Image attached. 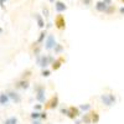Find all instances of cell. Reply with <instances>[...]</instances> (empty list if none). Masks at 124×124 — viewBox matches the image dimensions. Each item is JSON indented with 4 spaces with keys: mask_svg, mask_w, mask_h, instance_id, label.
Masks as SVG:
<instances>
[{
    "mask_svg": "<svg viewBox=\"0 0 124 124\" xmlns=\"http://www.w3.org/2000/svg\"><path fill=\"white\" fill-rule=\"evenodd\" d=\"M34 92H35V97L40 103H44L46 99V87L41 83H36L34 87Z\"/></svg>",
    "mask_w": 124,
    "mask_h": 124,
    "instance_id": "6da1fadb",
    "label": "cell"
},
{
    "mask_svg": "<svg viewBox=\"0 0 124 124\" xmlns=\"http://www.w3.org/2000/svg\"><path fill=\"white\" fill-rule=\"evenodd\" d=\"M55 60H56V58H55L54 56H51V55H40V56L37 57L36 62H37V65H39L40 67L47 68L48 65H52V63H54Z\"/></svg>",
    "mask_w": 124,
    "mask_h": 124,
    "instance_id": "7a4b0ae2",
    "label": "cell"
},
{
    "mask_svg": "<svg viewBox=\"0 0 124 124\" xmlns=\"http://www.w3.org/2000/svg\"><path fill=\"white\" fill-rule=\"evenodd\" d=\"M101 101L103 103V106H106V107L114 106L116 102H117L114 93H103V94L101 96Z\"/></svg>",
    "mask_w": 124,
    "mask_h": 124,
    "instance_id": "3957f363",
    "label": "cell"
},
{
    "mask_svg": "<svg viewBox=\"0 0 124 124\" xmlns=\"http://www.w3.org/2000/svg\"><path fill=\"white\" fill-rule=\"evenodd\" d=\"M58 106H60V98L55 93V94L45 103V109H56V108H58Z\"/></svg>",
    "mask_w": 124,
    "mask_h": 124,
    "instance_id": "277c9868",
    "label": "cell"
},
{
    "mask_svg": "<svg viewBox=\"0 0 124 124\" xmlns=\"http://www.w3.org/2000/svg\"><path fill=\"white\" fill-rule=\"evenodd\" d=\"M55 26L57 30H65L66 29V17L65 15H62V14H57L55 16Z\"/></svg>",
    "mask_w": 124,
    "mask_h": 124,
    "instance_id": "5b68a950",
    "label": "cell"
},
{
    "mask_svg": "<svg viewBox=\"0 0 124 124\" xmlns=\"http://www.w3.org/2000/svg\"><path fill=\"white\" fill-rule=\"evenodd\" d=\"M78 117H82V112L78 107H75V106H70L68 107V116L67 118L72 119V120H76Z\"/></svg>",
    "mask_w": 124,
    "mask_h": 124,
    "instance_id": "8992f818",
    "label": "cell"
},
{
    "mask_svg": "<svg viewBox=\"0 0 124 124\" xmlns=\"http://www.w3.org/2000/svg\"><path fill=\"white\" fill-rule=\"evenodd\" d=\"M55 46H56V39H55V35L50 34V35L47 36L46 41H45V48H46L47 51H51V50H54V48H55Z\"/></svg>",
    "mask_w": 124,
    "mask_h": 124,
    "instance_id": "52a82bcc",
    "label": "cell"
},
{
    "mask_svg": "<svg viewBox=\"0 0 124 124\" xmlns=\"http://www.w3.org/2000/svg\"><path fill=\"white\" fill-rule=\"evenodd\" d=\"M6 93H8V96H9L10 101H11V102H14L15 104H17V103H20V102L23 101L21 96H20V94H19V93H17L16 91H8Z\"/></svg>",
    "mask_w": 124,
    "mask_h": 124,
    "instance_id": "ba28073f",
    "label": "cell"
},
{
    "mask_svg": "<svg viewBox=\"0 0 124 124\" xmlns=\"http://www.w3.org/2000/svg\"><path fill=\"white\" fill-rule=\"evenodd\" d=\"M67 10V5L63 3V1H61V0H56L55 1V11L57 14H61V13H63Z\"/></svg>",
    "mask_w": 124,
    "mask_h": 124,
    "instance_id": "9c48e42d",
    "label": "cell"
},
{
    "mask_svg": "<svg viewBox=\"0 0 124 124\" xmlns=\"http://www.w3.org/2000/svg\"><path fill=\"white\" fill-rule=\"evenodd\" d=\"M65 62H66V57H65V56H60V57H57V58L54 61V63H52V70H54V71L60 70L61 66L63 65Z\"/></svg>",
    "mask_w": 124,
    "mask_h": 124,
    "instance_id": "30bf717a",
    "label": "cell"
},
{
    "mask_svg": "<svg viewBox=\"0 0 124 124\" xmlns=\"http://www.w3.org/2000/svg\"><path fill=\"white\" fill-rule=\"evenodd\" d=\"M15 87L16 88H20V89H27L30 87V82H29V79H21V78H19L15 82Z\"/></svg>",
    "mask_w": 124,
    "mask_h": 124,
    "instance_id": "8fae6325",
    "label": "cell"
},
{
    "mask_svg": "<svg viewBox=\"0 0 124 124\" xmlns=\"http://www.w3.org/2000/svg\"><path fill=\"white\" fill-rule=\"evenodd\" d=\"M94 9H96V11H97V13L104 14V13H106V10L108 9V5H106L102 1V0H99V1H97V3L94 4Z\"/></svg>",
    "mask_w": 124,
    "mask_h": 124,
    "instance_id": "7c38bea8",
    "label": "cell"
},
{
    "mask_svg": "<svg viewBox=\"0 0 124 124\" xmlns=\"http://www.w3.org/2000/svg\"><path fill=\"white\" fill-rule=\"evenodd\" d=\"M10 102V98L8 96L6 92H1L0 93V106H8Z\"/></svg>",
    "mask_w": 124,
    "mask_h": 124,
    "instance_id": "4fadbf2b",
    "label": "cell"
},
{
    "mask_svg": "<svg viewBox=\"0 0 124 124\" xmlns=\"http://www.w3.org/2000/svg\"><path fill=\"white\" fill-rule=\"evenodd\" d=\"M47 30L45 29V30H42V31H41V32H40V36H39V39H37V41H36V44L39 45V44H45V41H46V39H47Z\"/></svg>",
    "mask_w": 124,
    "mask_h": 124,
    "instance_id": "5bb4252c",
    "label": "cell"
},
{
    "mask_svg": "<svg viewBox=\"0 0 124 124\" xmlns=\"http://www.w3.org/2000/svg\"><path fill=\"white\" fill-rule=\"evenodd\" d=\"M35 19H36V23H37L39 27H40V29H44V27H45V20H44V15L35 14Z\"/></svg>",
    "mask_w": 124,
    "mask_h": 124,
    "instance_id": "9a60e30c",
    "label": "cell"
},
{
    "mask_svg": "<svg viewBox=\"0 0 124 124\" xmlns=\"http://www.w3.org/2000/svg\"><path fill=\"white\" fill-rule=\"evenodd\" d=\"M89 113H91L92 124H97V123L99 122V119H101V117H99V113H98L97 110H91Z\"/></svg>",
    "mask_w": 124,
    "mask_h": 124,
    "instance_id": "2e32d148",
    "label": "cell"
},
{
    "mask_svg": "<svg viewBox=\"0 0 124 124\" xmlns=\"http://www.w3.org/2000/svg\"><path fill=\"white\" fill-rule=\"evenodd\" d=\"M63 51H65V47L62 46V44H56V46H55V48H54L55 55H61Z\"/></svg>",
    "mask_w": 124,
    "mask_h": 124,
    "instance_id": "e0dca14e",
    "label": "cell"
},
{
    "mask_svg": "<svg viewBox=\"0 0 124 124\" xmlns=\"http://www.w3.org/2000/svg\"><path fill=\"white\" fill-rule=\"evenodd\" d=\"M31 75H32V70H25L24 72H23V73H21V76H20V78H21V79H29V77L31 76Z\"/></svg>",
    "mask_w": 124,
    "mask_h": 124,
    "instance_id": "ac0fdd59",
    "label": "cell"
},
{
    "mask_svg": "<svg viewBox=\"0 0 124 124\" xmlns=\"http://www.w3.org/2000/svg\"><path fill=\"white\" fill-rule=\"evenodd\" d=\"M82 122L85 124H92V119H91V113H86L85 116H82Z\"/></svg>",
    "mask_w": 124,
    "mask_h": 124,
    "instance_id": "d6986e66",
    "label": "cell"
},
{
    "mask_svg": "<svg viewBox=\"0 0 124 124\" xmlns=\"http://www.w3.org/2000/svg\"><path fill=\"white\" fill-rule=\"evenodd\" d=\"M17 123H19V120L16 117H9L8 119L4 120V124H17Z\"/></svg>",
    "mask_w": 124,
    "mask_h": 124,
    "instance_id": "ffe728a7",
    "label": "cell"
},
{
    "mask_svg": "<svg viewBox=\"0 0 124 124\" xmlns=\"http://www.w3.org/2000/svg\"><path fill=\"white\" fill-rule=\"evenodd\" d=\"M116 11H117V6H116V5H110V6H108V9L106 10L104 14H107V15H113Z\"/></svg>",
    "mask_w": 124,
    "mask_h": 124,
    "instance_id": "44dd1931",
    "label": "cell"
},
{
    "mask_svg": "<svg viewBox=\"0 0 124 124\" xmlns=\"http://www.w3.org/2000/svg\"><path fill=\"white\" fill-rule=\"evenodd\" d=\"M78 108L81 109V112H82V110H85L86 113H89V112H91V108H92V106L89 104V103H86V104H82V106H79Z\"/></svg>",
    "mask_w": 124,
    "mask_h": 124,
    "instance_id": "7402d4cb",
    "label": "cell"
},
{
    "mask_svg": "<svg viewBox=\"0 0 124 124\" xmlns=\"http://www.w3.org/2000/svg\"><path fill=\"white\" fill-rule=\"evenodd\" d=\"M31 119H32V120H37V119H40V117H41V112H32V113H31Z\"/></svg>",
    "mask_w": 124,
    "mask_h": 124,
    "instance_id": "603a6c76",
    "label": "cell"
},
{
    "mask_svg": "<svg viewBox=\"0 0 124 124\" xmlns=\"http://www.w3.org/2000/svg\"><path fill=\"white\" fill-rule=\"evenodd\" d=\"M50 75H51V70H48V68H42V71H41V76L42 77H50Z\"/></svg>",
    "mask_w": 124,
    "mask_h": 124,
    "instance_id": "cb8c5ba5",
    "label": "cell"
},
{
    "mask_svg": "<svg viewBox=\"0 0 124 124\" xmlns=\"http://www.w3.org/2000/svg\"><path fill=\"white\" fill-rule=\"evenodd\" d=\"M42 14H44V17H48L50 16V9L47 5L42 6Z\"/></svg>",
    "mask_w": 124,
    "mask_h": 124,
    "instance_id": "d4e9b609",
    "label": "cell"
},
{
    "mask_svg": "<svg viewBox=\"0 0 124 124\" xmlns=\"http://www.w3.org/2000/svg\"><path fill=\"white\" fill-rule=\"evenodd\" d=\"M47 118H48V116H47V113L42 110V112H41V117H40V119H41V120H46Z\"/></svg>",
    "mask_w": 124,
    "mask_h": 124,
    "instance_id": "484cf974",
    "label": "cell"
},
{
    "mask_svg": "<svg viewBox=\"0 0 124 124\" xmlns=\"http://www.w3.org/2000/svg\"><path fill=\"white\" fill-rule=\"evenodd\" d=\"M61 114H63V116H68V107L67 108H63V107H62L61 108Z\"/></svg>",
    "mask_w": 124,
    "mask_h": 124,
    "instance_id": "4316f807",
    "label": "cell"
},
{
    "mask_svg": "<svg viewBox=\"0 0 124 124\" xmlns=\"http://www.w3.org/2000/svg\"><path fill=\"white\" fill-rule=\"evenodd\" d=\"M103 3H104L106 5H108V6H110V5H113V0H102Z\"/></svg>",
    "mask_w": 124,
    "mask_h": 124,
    "instance_id": "83f0119b",
    "label": "cell"
},
{
    "mask_svg": "<svg viewBox=\"0 0 124 124\" xmlns=\"http://www.w3.org/2000/svg\"><path fill=\"white\" fill-rule=\"evenodd\" d=\"M41 109H42V104H37V106H34V110L39 112V110H41Z\"/></svg>",
    "mask_w": 124,
    "mask_h": 124,
    "instance_id": "f1b7e54d",
    "label": "cell"
},
{
    "mask_svg": "<svg viewBox=\"0 0 124 124\" xmlns=\"http://www.w3.org/2000/svg\"><path fill=\"white\" fill-rule=\"evenodd\" d=\"M83 5H86V6H91V4H92V0H83Z\"/></svg>",
    "mask_w": 124,
    "mask_h": 124,
    "instance_id": "f546056e",
    "label": "cell"
},
{
    "mask_svg": "<svg viewBox=\"0 0 124 124\" xmlns=\"http://www.w3.org/2000/svg\"><path fill=\"white\" fill-rule=\"evenodd\" d=\"M5 1H6V0H0V6H1V9H4L5 8Z\"/></svg>",
    "mask_w": 124,
    "mask_h": 124,
    "instance_id": "4dcf8cb0",
    "label": "cell"
},
{
    "mask_svg": "<svg viewBox=\"0 0 124 124\" xmlns=\"http://www.w3.org/2000/svg\"><path fill=\"white\" fill-rule=\"evenodd\" d=\"M119 13H120V15H124V6L119 8Z\"/></svg>",
    "mask_w": 124,
    "mask_h": 124,
    "instance_id": "1f68e13d",
    "label": "cell"
},
{
    "mask_svg": "<svg viewBox=\"0 0 124 124\" xmlns=\"http://www.w3.org/2000/svg\"><path fill=\"white\" fill-rule=\"evenodd\" d=\"M32 124H42V123H41L40 120H34V122H32Z\"/></svg>",
    "mask_w": 124,
    "mask_h": 124,
    "instance_id": "d6a6232c",
    "label": "cell"
},
{
    "mask_svg": "<svg viewBox=\"0 0 124 124\" xmlns=\"http://www.w3.org/2000/svg\"><path fill=\"white\" fill-rule=\"evenodd\" d=\"M48 1H50V3H55V1H56V0H48Z\"/></svg>",
    "mask_w": 124,
    "mask_h": 124,
    "instance_id": "836d02e7",
    "label": "cell"
},
{
    "mask_svg": "<svg viewBox=\"0 0 124 124\" xmlns=\"http://www.w3.org/2000/svg\"><path fill=\"white\" fill-rule=\"evenodd\" d=\"M122 3H123V4H124V0H122Z\"/></svg>",
    "mask_w": 124,
    "mask_h": 124,
    "instance_id": "e575fe53",
    "label": "cell"
},
{
    "mask_svg": "<svg viewBox=\"0 0 124 124\" xmlns=\"http://www.w3.org/2000/svg\"><path fill=\"white\" fill-rule=\"evenodd\" d=\"M79 1H83V0H79Z\"/></svg>",
    "mask_w": 124,
    "mask_h": 124,
    "instance_id": "d590c367",
    "label": "cell"
}]
</instances>
